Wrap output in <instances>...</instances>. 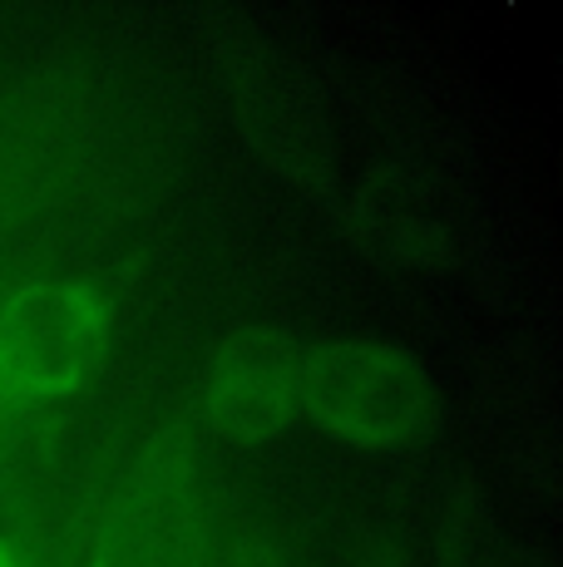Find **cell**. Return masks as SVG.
I'll use <instances>...</instances> for the list:
<instances>
[{
    "label": "cell",
    "mask_w": 563,
    "mask_h": 567,
    "mask_svg": "<svg viewBox=\"0 0 563 567\" xmlns=\"http://www.w3.org/2000/svg\"><path fill=\"white\" fill-rule=\"evenodd\" d=\"M114 307L90 277H20L0 287V400L20 414L70 400L100 375Z\"/></svg>",
    "instance_id": "obj_1"
},
{
    "label": "cell",
    "mask_w": 563,
    "mask_h": 567,
    "mask_svg": "<svg viewBox=\"0 0 563 567\" xmlns=\"http://www.w3.org/2000/svg\"><path fill=\"white\" fill-rule=\"evenodd\" d=\"M301 420L356 450H406L440 420V390L396 341H321L301 355Z\"/></svg>",
    "instance_id": "obj_2"
},
{
    "label": "cell",
    "mask_w": 563,
    "mask_h": 567,
    "mask_svg": "<svg viewBox=\"0 0 563 567\" xmlns=\"http://www.w3.org/2000/svg\"><path fill=\"white\" fill-rule=\"evenodd\" d=\"M84 567H208V504L183 434H158L119 474Z\"/></svg>",
    "instance_id": "obj_3"
},
{
    "label": "cell",
    "mask_w": 563,
    "mask_h": 567,
    "mask_svg": "<svg viewBox=\"0 0 563 567\" xmlns=\"http://www.w3.org/2000/svg\"><path fill=\"white\" fill-rule=\"evenodd\" d=\"M223 94L237 128L282 178H291L301 193L327 198L337 188V163H331V128L321 114L311 84L291 70L287 54H277L267 40L237 35L218 45Z\"/></svg>",
    "instance_id": "obj_4"
},
{
    "label": "cell",
    "mask_w": 563,
    "mask_h": 567,
    "mask_svg": "<svg viewBox=\"0 0 563 567\" xmlns=\"http://www.w3.org/2000/svg\"><path fill=\"white\" fill-rule=\"evenodd\" d=\"M301 355L307 346L273 326L227 336L203 365V420L223 440H273L301 420Z\"/></svg>",
    "instance_id": "obj_5"
},
{
    "label": "cell",
    "mask_w": 563,
    "mask_h": 567,
    "mask_svg": "<svg viewBox=\"0 0 563 567\" xmlns=\"http://www.w3.org/2000/svg\"><path fill=\"white\" fill-rule=\"evenodd\" d=\"M25 420H30V414H20L10 400H0V460L10 454V444H16V434L25 430Z\"/></svg>",
    "instance_id": "obj_6"
},
{
    "label": "cell",
    "mask_w": 563,
    "mask_h": 567,
    "mask_svg": "<svg viewBox=\"0 0 563 567\" xmlns=\"http://www.w3.org/2000/svg\"><path fill=\"white\" fill-rule=\"evenodd\" d=\"M0 567H35V563H30L10 538H0Z\"/></svg>",
    "instance_id": "obj_7"
}]
</instances>
